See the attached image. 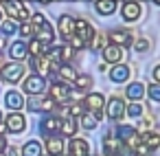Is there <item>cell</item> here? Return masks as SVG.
<instances>
[{"mask_svg": "<svg viewBox=\"0 0 160 156\" xmlns=\"http://www.w3.org/2000/svg\"><path fill=\"white\" fill-rule=\"evenodd\" d=\"M97 13L101 16H112L116 11V0H97V5H94Z\"/></svg>", "mask_w": 160, "mask_h": 156, "instance_id": "7402d4cb", "label": "cell"}, {"mask_svg": "<svg viewBox=\"0 0 160 156\" xmlns=\"http://www.w3.org/2000/svg\"><path fill=\"white\" fill-rule=\"evenodd\" d=\"M77 127H79V123H77L72 117H66V119L59 121V132H62L64 136H72V134L77 132Z\"/></svg>", "mask_w": 160, "mask_h": 156, "instance_id": "603a6c76", "label": "cell"}, {"mask_svg": "<svg viewBox=\"0 0 160 156\" xmlns=\"http://www.w3.org/2000/svg\"><path fill=\"white\" fill-rule=\"evenodd\" d=\"M153 79H156V81L160 84V64H158V66L153 68Z\"/></svg>", "mask_w": 160, "mask_h": 156, "instance_id": "b9f144b4", "label": "cell"}, {"mask_svg": "<svg viewBox=\"0 0 160 156\" xmlns=\"http://www.w3.org/2000/svg\"><path fill=\"white\" fill-rule=\"evenodd\" d=\"M0 123H2V112H0Z\"/></svg>", "mask_w": 160, "mask_h": 156, "instance_id": "7dc6e473", "label": "cell"}, {"mask_svg": "<svg viewBox=\"0 0 160 156\" xmlns=\"http://www.w3.org/2000/svg\"><path fill=\"white\" fill-rule=\"evenodd\" d=\"M145 49H149V42L147 40H138L136 42V51H145Z\"/></svg>", "mask_w": 160, "mask_h": 156, "instance_id": "60d3db41", "label": "cell"}, {"mask_svg": "<svg viewBox=\"0 0 160 156\" xmlns=\"http://www.w3.org/2000/svg\"><path fill=\"white\" fill-rule=\"evenodd\" d=\"M5 152H7V156H18V149L16 147H7Z\"/></svg>", "mask_w": 160, "mask_h": 156, "instance_id": "f6af8a7d", "label": "cell"}, {"mask_svg": "<svg viewBox=\"0 0 160 156\" xmlns=\"http://www.w3.org/2000/svg\"><path fill=\"white\" fill-rule=\"evenodd\" d=\"M27 106H29L31 112H42V97H40V95H33Z\"/></svg>", "mask_w": 160, "mask_h": 156, "instance_id": "1f68e13d", "label": "cell"}, {"mask_svg": "<svg viewBox=\"0 0 160 156\" xmlns=\"http://www.w3.org/2000/svg\"><path fill=\"white\" fill-rule=\"evenodd\" d=\"M5 103H7V108L13 110V112H18V110L24 108V99H22V95L16 92V90H9V92L5 95Z\"/></svg>", "mask_w": 160, "mask_h": 156, "instance_id": "9a60e30c", "label": "cell"}, {"mask_svg": "<svg viewBox=\"0 0 160 156\" xmlns=\"http://www.w3.org/2000/svg\"><path fill=\"white\" fill-rule=\"evenodd\" d=\"M68 154L70 156H88L90 154V145L86 138H72L68 145Z\"/></svg>", "mask_w": 160, "mask_h": 156, "instance_id": "8fae6325", "label": "cell"}, {"mask_svg": "<svg viewBox=\"0 0 160 156\" xmlns=\"http://www.w3.org/2000/svg\"><path fill=\"white\" fill-rule=\"evenodd\" d=\"M134 134H136V130H134V127H129V125H118V130H116L118 141H125V143H127Z\"/></svg>", "mask_w": 160, "mask_h": 156, "instance_id": "f1b7e54d", "label": "cell"}, {"mask_svg": "<svg viewBox=\"0 0 160 156\" xmlns=\"http://www.w3.org/2000/svg\"><path fill=\"white\" fill-rule=\"evenodd\" d=\"M103 103H105V99H103V95H101V92H90V95H86V99H83V106H86L90 112H94L99 119H101Z\"/></svg>", "mask_w": 160, "mask_h": 156, "instance_id": "52a82bcc", "label": "cell"}, {"mask_svg": "<svg viewBox=\"0 0 160 156\" xmlns=\"http://www.w3.org/2000/svg\"><path fill=\"white\" fill-rule=\"evenodd\" d=\"M22 156H42V145H40V141H29V143H24Z\"/></svg>", "mask_w": 160, "mask_h": 156, "instance_id": "4316f807", "label": "cell"}, {"mask_svg": "<svg viewBox=\"0 0 160 156\" xmlns=\"http://www.w3.org/2000/svg\"><path fill=\"white\" fill-rule=\"evenodd\" d=\"M7 149V141H5V136H0V154H2Z\"/></svg>", "mask_w": 160, "mask_h": 156, "instance_id": "ee69618b", "label": "cell"}, {"mask_svg": "<svg viewBox=\"0 0 160 156\" xmlns=\"http://www.w3.org/2000/svg\"><path fill=\"white\" fill-rule=\"evenodd\" d=\"M83 46H86V42H83V40H79L77 35H72V38H70V49H72V51H81Z\"/></svg>", "mask_w": 160, "mask_h": 156, "instance_id": "74e56055", "label": "cell"}, {"mask_svg": "<svg viewBox=\"0 0 160 156\" xmlns=\"http://www.w3.org/2000/svg\"><path fill=\"white\" fill-rule=\"evenodd\" d=\"M125 95L136 101V99H140V97L145 95V86H142L140 81H134V84H129V86L125 88Z\"/></svg>", "mask_w": 160, "mask_h": 156, "instance_id": "d4e9b609", "label": "cell"}, {"mask_svg": "<svg viewBox=\"0 0 160 156\" xmlns=\"http://www.w3.org/2000/svg\"><path fill=\"white\" fill-rule=\"evenodd\" d=\"M59 121H62V119H57V117H46V119H42V123H40V132L46 134V136L57 134V132H59Z\"/></svg>", "mask_w": 160, "mask_h": 156, "instance_id": "2e32d148", "label": "cell"}, {"mask_svg": "<svg viewBox=\"0 0 160 156\" xmlns=\"http://www.w3.org/2000/svg\"><path fill=\"white\" fill-rule=\"evenodd\" d=\"M22 88H24V92L31 95V97H33V95H42L44 88H46V79H44L42 75H31V77L24 79Z\"/></svg>", "mask_w": 160, "mask_h": 156, "instance_id": "277c9868", "label": "cell"}, {"mask_svg": "<svg viewBox=\"0 0 160 156\" xmlns=\"http://www.w3.org/2000/svg\"><path fill=\"white\" fill-rule=\"evenodd\" d=\"M83 112H86V110H83L81 103H70V114H72V117H81Z\"/></svg>", "mask_w": 160, "mask_h": 156, "instance_id": "f35d334b", "label": "cell"}, {"mask_svg": "<svg viewBox=\"0 0 160 156\" xmlns=\"http://www.w3.org/2000/svg\"><path fill=\"white\" fill-rule=\"evenodd\" d=\"M2 7H5V11H7V16L11 20H20V22L31 20L29 7L22 3V0H2Z\"/></svg>", "mask_w": 160, "mask_h": 156, "instance_id": "7a4b0ae2", "label": "cell"}, {"mask_svg": "<svg viewBox=\"0 0 160 156\" xmlns=\"http://www.w3.org/2000/svg\"><path fill=\"white\" fill-rule=\"evenodd\" d=\"M18 31H20V35H24V38H31V35L35 33V29H33V24H31V20H27V22H22Z\"/></svg>", "mask_w": 160, "mask_h": 156, "instance_id": "d6a6232c", "label": "cell"}, {"mask_svg": "<svg viewBox=\"0 0 160 156\" xmlns=\"http://www.w3.org/2000/svg\"><path fill=\"white\" fill-rule=\"evenodd\" d=\"M46 152H48L51 156H59V154L64 152V141H62L59 136L51 134V136L46 138Z\"/></svg>", "mask_w": 160, "mask_h": 156, "instance_id": "ac0fdd59", "label": "cell"}, {"mask_svg": "<svg viewBox=\"0 0 160 156\" xmlns=\"http://www.w3.org/2000/svg\"><path fill=\"white\" fill-rule=\"evenodd\" d=\"M140 5L136 3V0H127V3H123V7H121V16H123V20L125 22H136L138 18H140Z\"/></svg>", "mask_w": 160, "mask_h": 156, "instance_id": "5b68a950", "label": "cell"}, {"mask_svg": "<svg viewBox=\"0 0 160 156\" xmlns=\"http://www.w3.org/2000/svg\"><path fill=\"white\" fill-rule=\"evenodd\" d=\"M142 130H145V132H151V130H153V119H151V117L142 119Z\"/></svg>", "mask_w": 160, "mask_h": 156, "instance_id": "ab89813d", "label": "cell"}, {"mask_svg": "<svg viewBox=\"0 0 160 156\" xmlns=\"http://www.w3.org/2000/svg\"><path fill=\"white\" fill-rule=\"evenodd\" d=\"M125 112H127L129 117H140V114H142V106H140L138 101H134V103H129V106L125 108Z\"/></svg>", "mask_w": 160, "mask_h": 156, "instance_id": "836d02e7", "label": "cell"}, {"mask_svg": "<svg viewBox=\"0 0 160 156\" xmlns=\"http://www.w3.org/2000/svg\"><path fill=\"white\" fill-rule=\"evenodd\" d=\"M79 123H81V127H86V130H94L97 127V123H99V117L94 114V112H83L81 114V119H79Z\"/></svg>", "mask_w": 160, "mask_h": 156, "instance_id": "484cf974", "label": "cell"}, {"mask_svg": "<svg viewBox=\"0 0 160 156\" xmlns=\"http://www.w3.org/2000/svg\"><path fill=\"white\" fill-rule=\"evenodd\" d=\"M103 60L105 62H112V64H118L123 60V49L118 44H108L103 49Z\"/></svg>", "mask_w": 160, "mask_h": 156, "instance_id": "5bb4252c", "label": "cell"}, {"mask_svg": "<svg viewBox=\"0 0 160 156\" xmlns=\"http://www.w3.org/2000/svg\"><path fill=\"white\" fill-rule=\"evenodd\" d=\"M129 66H125V64H116L112 70H110V79L112 81H116V84H121V81H127L129 79Z\"/></svg>", "mask_w": 160, "mask_h": 156, "instance_id": "e0dca14e", "label": "cell"}, {"mask_svg": "<svg viewBox=\"0 0 160 156\" xmlns=\"http://www.w3.org/2000/svg\"><path fill=\"white\" fill-rule=\"evenodd\" d=\"M147 95L153 99V101H160V84L156 81V84H151V86H147Z\"/></svg>", "mask_w": 160, "mask_h": 156, "instance_id": "e575fe53", "label": "cell"}, {"mask_svg": "<svg viewBox=\"0 0 160 156\" xmlns=\"http://www.w3.org/2000/svg\"><path fill=\"white\" fill-rule=\"evenodd\" d=\"M9 55H11L16 62H20V60H24V57L29 55V49H27V44L20 40V42H13V44L9 46Z\"/></svg>", "mask_w": 160, "mask_h": 156, "instance_id": "44dd1931", "label": "cell"}, {"mask_svg": "<svg viewBox=\"0 0 160 156\" xmlns=\"http://www.w3.org/2000/svg\"><path fill=\"white\" fill-rule=\"evenodd\" d=\"M103 147H105V156H118V152H121V141L114 138L112 134H105Z\"/></svg>", "mask_w": 160, "mask_h": 156, "instance_id": "d6986e66", "label": "cell"}, {"mask_svg": "<svg viewBox=\"0 0 160 156\" xmlns=\"http://www.w3.org/2000/svg\"><path fill=\"white\" fill-rule=\"evenodd\" d=\"M59 77H62V79H70V81H75L77 73L72 70L70 64H62V66H59Z\"/></svg>", "mask_w": 160, "mask_h": 156, "instance_id": "f546056e", "label": "cell"}, {"mask_svg": "<svg viewBox=\"0 0 160 156\" xmlns=\"http://www.w3.org/2000/svg\"><path fill=\"white\" fill-rule=\"evenodd\" d=\"M0 18H2V11H0Z\"/></svg>", "mask_w": 160, "mask_h": 156, "instance_id": "681fc988", "label": "cell"}, {"mask_svg": "<svg viewBox=\"0 0 160 156\" xmlns=\"http://www.w3.org/2000/svg\"><path fill=\"white\" fill-rule=\"evenodd\" d=\"M140 143H142L147 149H158V147H160V134H156V132H145V134L140 136Z\"/></svg>", "mask_w": 160, "mask_h": 156, "instance_id": "cb8c5ba5", "label": "cell"}, {"mask_svg": "<svg viewBox=\"0 0 160 156\" xmlns=\"http://www.w3.org/2000/svg\"><path fill=\"white\" fill-rule=\"evenodd\" d=\"M70 95H72V92H70V88H68L66 81H55V84L51 86V97H53L55 101H66Z\"/></svg>", "mask_w": 160, "mask_h": 156, "instance_id": "7c38bea8", "label": "cell"}, {"mask_svg": "<svg viewBox=\"0 0 160 156\" xmlns=\"http://www.w3.org/2000/svg\"><path fill=\"white\" fill-rule=\"evenodd\" d=\"M31 24H33V29H35V33H33V35H35L40 42H44V44H51V42H53L55 31H53L51 22H48L42 13H35V16H33V20H31Z\"/></svg>", "mask_w": 160, "mask_h": 156, "instance_id": "6da1fadb", "label": "cell"}, {"mask_svg": "<svg viewBox=\"0 0 160 156\" xmlns=\"http://www.w3.org/2000/svg\"><path fill=\"white\" fill-rule=\"evenodd\" d=\"M0 77H2L5 81H9V84H18V81L24 77V66L18 64V62L7 64V66H2V73H0Z\"/></svg>", "mask_w": 160, "mask_h": 156, "instance_id": "3957f363", "label": "cell"}, {"mask_svg": "<svg viewBox=\"0 0 160 156\" xmlns=\"http://www.w3.org/2000/svg\"><path fill=\"white\" fill-rule=\"evenodd\" d=\"M108 40L112 44H118V46H129L134 42V35H132L129 29H114V31H110Z\"/></svg>", "mask_w": 160, "mask_h": 156, "instance_id": "8992f818", "label": "cell"}, {"mask_svg": "<svg viewBox=\"0 0 160 156\" xmlns=\"http://www.w3.org/2000/svg\"><path fill=\"white\" fill-rule=\"evenodd\" d=\"M75 33H77V38H79V40H83L86 44H88V42H92V38L97 35V33H94V29H92V24H90V22H86V20H75Z\"/></svg>", "mask_w": 160, "mask_h": 156, "instance_id": "9c48e42d", "label": "cell"}, {"mask_svg": "<svg viewBox=\"0 0 160 156\" xmlns=\"http://www.w3.org/2000/svg\"><path fill=\"white\" fill-rule=\"evenodd\" d=\"M75 86H77L79 90H88V88H92V77L86 75V73H81V75L75 77Z\"/></svg>", "mask_w": 160, "mask_h": 156, "instance_id": "83f0119b", "label": "cell"}, {"mask_svg": "<svg viewBox=\"0 0 160 156\" xmlns=\"http://www.w3.org/2000/svg\"><path fill=\"white\" fill-rule=\"evenodd\" d=\"M27 49H29V53H31L33 57H38V55H46L48 49H51V44H44V42H40L38 38H33V40L27 44Z\"/></svg>", "mask_w": 160, "mask_h": 156, "instance_id": "ffe728a7", "label": "cell"}, {"mask_svg": "<svg viewBox=\"0 0 160 156\" xmlns=\"http://www.w3.org/2000/svg\"><path fill=\"white\" fill-rule=\"evenodd\" d=\"M153 3H156V5H160V0H153Z\"/></svg>", "mask_w": 160, "mask_h": 156, "instance_id": "c3c4849f", "label": "cell"}, {"mask_svg": "<svg viewBox=\"0 0 160 156\" xmlns=\"http://www.w3.org/2000/svg\"><path fill=\"white\" fill-rule=\"evenodd\" d=\"M0 31H2V35L16 33V22H13V20H5L2 24H0Z\"/></svg>", "mask_w": 160, "mask_h": 156, "instance_id": "d590c367", "label": "cell"}, {"mask_svg": "<svg viewBox=\"0 0 160 156\" xmlns=\"http://www.w3.org/2000/svg\"><path fill=\"white\" fill-rule=\"evenodd\" d=\"M72 57H75V51H72L70 46H62V49H59V62L68 64V62H70Z\"/></svg>", "mask_w": 160, "mask_h": 156, "instance_id": "4dcf8cb0", "label": "cell"}, {"mask_svg": "<svg viewBox=\"0 0 160 156\" xmlns=\"http://www.w3.org/2000/svg\"><path fill=\"white\" fill-rule=\"evenodd\" d=\"M123 114H125V103H123V99H121V97H112V99L108 101V117H110L112 121H118Z\"/></svg>", "mask_w": 160, "mask_h": 156, "instance_id": "30bf717a", "label": "cell"}, {"mask_svg": "<svg viewBox=\"0 0 160 156\" xmlns=\"http://www.w3.org/2000/svg\"><path fill=\"white\" fill-rule=\"evenodd\" d=\"M0 64H2V60H0Z\"/></svg>", "mask_w": 160, "mask_h": 156, "instance_id": "f907efd6", "label": "cell"}, {"mask_svg": "<svg viewBox=\"0 0 160 156\" xmlns=\"http://www.w3.org/2000/svg\"><path fill=\"white\" fill-rule=\"evenodd\" d=\"M90 46H92V49H105V46H108V35H99V38H92Z\"/></svg>", "mask_w": 160, "mask_h": 156, "instance_id": "8d00e7d4", "label": "cell"}, {"mask_svg": "<svg viewBox=\"0 0 160 156\" xmlns=\"http://www.w3.org/2000/svg\"><path fill=\"white\" fill-rule=\"evenodd\" d=\"M59 156H62V154H59Z\"/></svg>", "mask_w": 160, "mask_h": 156, "instance_id": "816d5d0a", "label": "cell"}, {"mask_svg": "<svg viewBox=\"0 0 160 156\" xmlns=\"http://www.w3.org/2000/svg\"><path fill=\"white\" fill-rule=\"evenodd\" d=\"M38 3H42V5H48V3H53V0H38Z\"/></svg>", "mask_w": 160, "mask_h": 156, "instance_id": "bcb514c9", "label": "cell"}, {"mask_svg": "<svg viewBox=\"0 0 160 156\" xmlns=\"http://www.w3.org/2000/svg\"><path fill=\"white\" fill-rule=\"evenodd\" d=\"M59 33H62L64 40H70V38L75 35V18L62 16V18H59Z\"/></svg>", "mask_w": 160, "mask_h": 156, "instance_id": "4fadbf2b", "label": "cell"}, {"mask_svg": "<svg viewBox=\"0 0 160 156\" xmlns=\"http://www.w3.org/2000/svg\"><path fill=\"white\" fill-rule=\"evenodd\" d=\"M5 46H7V38L0 33V51H5Z\"/></svg>", "mask_w": 160, "mask_h": 156, "instance_id": "7bdbcfd3", "label": "cell"}, {"mask_svg": "<svg viewBox=\"0 0 160 156\" xmlns=\"http://www.w3.org/2000/svg\"><path fill=\"white\" fill-rule=\"evenodd\" d=\"M5 125H7V132L20 134V132H24V127H27V119H24L20 112H11V114L7 117Z\"/></svg>", "mask_w": 160, "mask_h": 156, "instance_id": "ba28073f", "label": "cell"}]
</instances>
